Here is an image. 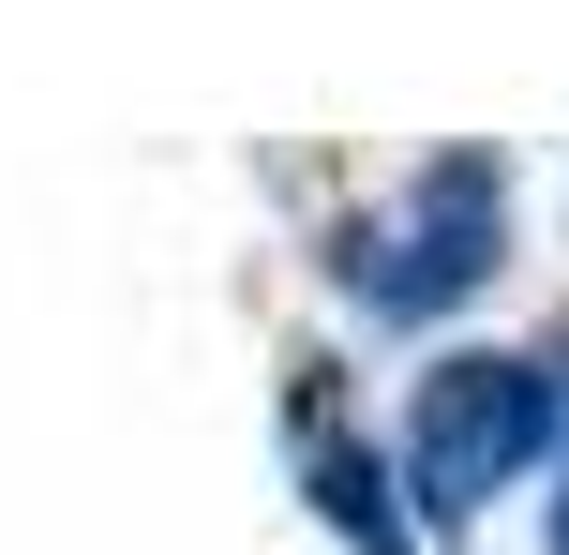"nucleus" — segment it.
Segmentation results:
<instances>
[{
    "mask_svg": "<svg viewBox=\"0 0 569 555\" xmlns=\"http://www.w3.org/2000/svg\"><path fill=\"white\" fill-rule=\"evenodd\" d=\"M555 555H569V496H555Z\"/></svg>",
    "mask_w": 569,
    "mask_h": 555,
    "instance_id": "2",
    "label": "nucleus"
},
{
    "mask_svg": "<svg viewBox=\"0 0 569 555\" xmlns=\"http://www.w3.org/2000/svg\"><path fill=\"white\" fill-rule=\"evenodd\" d=\"M540 436H555V390H540V360H450V376L420 390L405 480H420V511H480L510 466H540Z\"/></svg>",
    "mask_w": 569,
    "mask_h": 555,
    "instance_id": "1",
    "label": "nucleus"
}]
</instances>
